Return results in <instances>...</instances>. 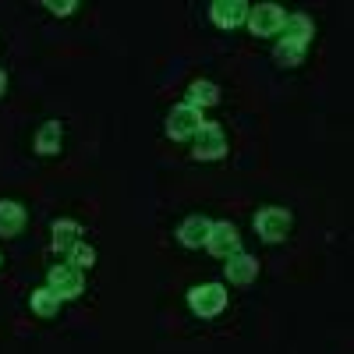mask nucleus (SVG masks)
Listing matches in <instances>:
<instances>
[{"label":"nucleus","instance_id":"obj_1","mask_svg":"<svg viewBox=\"0 0 354 354\" xmlns=\"http://www.w3.org/2000/svg\"><path fill=\"white\" fill-rule=\"evenodd\" d=\"M315 36V25L308 15H287V25H283V32H280V43L273 46V61L280 68H298L305 61V50Z\"/></svg>","mask_w":354,"mask_h":354},{"label":"nucleus","instance_id":"obj_2","mask_svg":"<svg viewBox=\"0 0 354 354\" xmlns=\"http://www.w3.org/2000/svg\"><path fill=\"white\" fill-rule=\"evenodd\" d=\"M252 223H255V234L266 245H280L294 227V216H290V209H283V205H266V209L255 213Z\"/></svg>","mask_w":354,"mask_h":354},{"label":"nucleus","instance_id":"obj_3","mask_svg":"<svg viewBox=\"0 0 354 354\" xmlns=\"http://www.w3.org/2000/svg\"><path fill=\"white\" fill-rule=\"evenodd\" d=\"M192 156L202 160V163H216L227 156V135H223V124L216 121H205L198 128V135L192 138Z\"/></svg>","mask_w":354,"mask_h":354},{"label":"nucleus","instance_id":"obj_4","mask_svg":"<svg viewBox=\"0 0 354 354\" xmlns=\"http://www.w3.org/2000/svg\"><path fill=\"white\" fill-rule=\"evenodd\" d=\"M188 308L198 319H213L227 308V287L223 283H195L188 290Z\"/></svg>","mask_w":354,"mask_h":354},{"label":"nucleus","instance_id":"obj_5","mask_svg":"<svg viewBox=\"0 0 354 354\" xmlns=\"http://www.w3.org/2000/svg\"><path fill=\"white\" fill-rule=\"evenodd\" d=\"M202 110H195L192 103H177L170 113H167V138L170 142H192L202 128Z\"/></svg>","mask_w":354,"mask_h":354},{"label":"nucleus","instance_id":"obj_6","mask_svg":"<svg viewBox=\"0 0 354 354\" xmlns=\"http://www.w3.org/2000/svg\"><path fill=\"white\" fill-rule=\"evenodd\" d=\"M46 287L61 301H75V298H82V290H85V277H82V270H75L71 262H64V266H53V270L46 273Z\"/></svg>","mask_w":354,"mask_h":354},{"label":"nucleus","instance_id":"obj_7","mask_svg":"<svg viewBox=\"0 0 354 354\" xmlns=\"http://www.w3.org/2000/svg\"><path fill=\"white\" fill-rule=\"evenodd\" d=\"M287 25V11L280 4H255L248 11V28L255 36H280Z\"/></svg>","mask_w":354,"mask_h":354},{"label":"nucleus","instance_id":"obj_8","mask_svg":"<svg viewBox=\"0 0 354 354\" xmlns=\"http://www.w3.org/2000/svg\"><path fill=\"white\" fill-rule=\"evenodd\" d=\"M205 252L216 255V259H223V262H227L230 255H238V252H241V234H238V227H234L230 220L213 223L209 241H205Z\"/></svg>","mask_w":354,"mask_h":354},{"label":"nucleus","instance_id":"obj_9","mask_svg":"<svg viewBox=\"0 0 354 354\" xmlns=\"http://www.w3.org/2000/svg\"><path fill=\"white\" fill-rule=\"evenodd\" d=\"M248 4L245 0H213L209 4V18H213V25L216 28H241V25H248Z\"/></svg>","mask_w":354,"mask_h":354},{"label":"nucleus","instance_id":"obj_10","mask_svg":"<svg viewBox=\"0 0 354 354\" xmlns=\"http://www.w3.org/2000/svg\"><path fill=\"white\" fill-rule=\"evenodd\" d=\"M82 245V223L78 220H53L50 227V248L57 255H71Z\"/></svg>","mask_w":354,"mask_h":354},{"label":"nucleus","instance_id":"obj_11","mask_svg":"<svg viewBox=\"0 0 354 354\" xmlns=\"http://www.w3.org/2000/svg\"><path fill=\"white\" fill-rule=\"evenodd\" d=\"M209 230H213V220L209 216H188L181 227H177V241H181L185 248H205V241H209Z\"/></svg>","mask_w":354,"mask_h":354},{"label":"nucleus","instance_id":"obj_12","mask_svg":"<svg viewBox=\"0 0 354 354\" xmlns=\"http://www.w3.org/2000/svg\"><path fill=\"white\" fill-rule=\"evenodd\" d=\"M223 277H227V283H234V287L252 283V280L259 277V262H255V255H248V252L230 255L227 266H223Z\"/></svg>","mask_w":354,"mask_h":354},{"label":"nucleus","instance_id":"obj_13","mask_svg":"<svg viewBox=\"0 0 354 354\" xmlns=\"http://www.w3.org/2000/svg\"><path fill=\"white\" fill-rule=\"evenodd\" d=\"M61 145H64V124H61V121H46V124L36 131L32 149H36L39 156H57V153H61Z\"/></svg>","mask_w":354,"mask_h":354},{"label":"nucleus","instance_id":"obj_14","mask_svg":"<svg viewBox=\"0 0 354 354\" xmlns=\"http://www.w3.org/2000/svg\"><path fill=\"white\" fill-rule=\"evenodd\" d=\"M25 227V205L15 198H0V238H15Z\"/></svg>","mask_w":354,"mask_h":354},{"label":"nucleus","instance_id":"obj_15","mask_svg":"<svg viewBox=\"0 0 354 354\" xmlns=\"http://www.w3.org/2000/svg\"><path fill=\"white\" fill-rule=\"evenodd\" d=\"M188 103H192L195 110L216 106V103H220V85H216V82H205V78L192 82V85H188Z\"/></svg>","mask_w":354,"mask_h":354},{"label":"nucleus","instance_id":"obj_16","mask_svg":"<svg viewBox=\"0 0 354 354\" xmlns=\"http://www.w3.org/2000/svg\"><path fill=\"white\" fill-rule=\"evenodd\" d=\"M28 305H32V312H36L39 319H53L57 312H61V298H57L50 287H36L32 298H28Z\"/></svg>","mask_w":354,"mask_h":354},{"label":"nucleus","instance_id":"obj_17","mask_svg":"<svg viewBox=\"0 0 354 354\" xmlns=\"http://www.w3.org/2000/svg\"><path fill=\"white\" fill-rule=\"evenodd\" d=\"M68 262L75 266V270H93V266H96V248L82 241V245H78V248L68 255Z\"/></svg>","mask_w":354,"mask_h":354},{"label":"nucleus","instance_id":"obj_18","mask_svg":"<svg viewBox=\"0 0 354 354\" xmlns=\"http://www.w3.org/2000/svg\"><path fill=\"white\" fill-rule=\"evenodd\" d=\"M43 8H46V11H53V15H61V18H68V15H75V11H78L75 0H43Z\"/></svg>","mask_w":354,"mask_h":354},{"label":"nucleus","instance_id":"obj_19","mask_svg":"<svg viewBox=\"0 0 354 354\" xmlns=\"http://www.w3.org/2000/svg\"><path fill=\"white\" fill-rule=\"evenodd\" d=\"M8 93V71H0V96Z\"/></svg>","mask_w":354,"mask_h":354},{"label":"nucleus","instance_id":"obj_20","mask_svg":"<svg viewBox=\"0 0 354 354\" xmlns=\"http://www.w3.org/2000/svg\"><path fill=\"white\" fill-rule=\"evenodd\" d=\"M0 266H4V252H0Z\"/></svg>","mask_w":354,"mask_h":354}]
</instances>
